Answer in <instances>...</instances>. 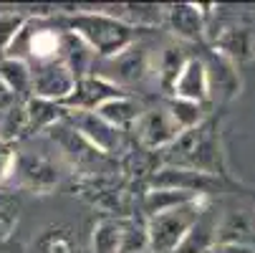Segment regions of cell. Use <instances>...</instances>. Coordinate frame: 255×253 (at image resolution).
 Instances as JSON below:
<instances>
[{
	"instance_id": "52a82bcc",
	"label": "cell",
	"mask_w": 255,
	"mask_h": 253,
	"mask_svg": "<svg viewBox=\"0 0 255 253\" xmlns=\"http://www.w3.org/2000/svg\"><path fill=\"white\" fill-rule=\"evenodd\" d=\"M119 96H127V91L122 86L104 79L101 74H89V76L79 79L74 94H71V99L63 106L68 112H99L104 104L114 101Z\"/></svg>"
},
{
	"instance_id": "ffe728a7",
	"label": "cell",
	"mask_w": 255,
	"mask_h": 253,
	"mask_svg": "<svg viewBox=\"0 0 255 253\" xmlns=\"http://www.w3.org/2000/svg\"><path fill=\"white\" fill-rule=\"evenodd\" d=\"M76 233L66 223H51L33 238L30 253H76Z\"/></svg>"
},
{
	"instance_id": "d4e9b609",
	"label": "cell",
	"mask_w": 255,
	"mask_h": 253,
	"mask_svg": "<svg viewBox=\"0 0 255 253\" xmlns=\"http://www.w3.org/2000/svg\"><path fill=\"white\" fill-rule=\"evenodd\" d=\"M28 134H30V124H28V114H25V104L15 101L0 114V139L15 144L18 139H23Z\"/></svg>"
},
{
	"instance_id": "8992f818",
	"label": "cell",
	"mask_w": 255,
	"mask_h": 253,
	"mask_svg": "<svg viewBox=\"0 0 255 253\" xmlns=\"http://www.w3.org/2000/svg\"><path fill=\"white\" fill-rule=\"evenodd\" d=\"M33 68V96L48 99L56 104H66L74 94L79 79L63 61H51V63H38Z\"/></svg>"
},
{
	"instance_id": "5b68a950",
	"label": "cell",
	"mask_w": 255,
	"mask_h": 253,
	"mask_svg": "<svg viewBox=\"0 0 255 253\" xmlns=\"http://www.w3.org/2000/svg\"><path fill=\"white\" fill-rule=\"evenodd\" d=\"M157 63L152 61V53L144 43H131L127 51H122L119 56L109 58L106 68H104V79L114 81L117 86L127 89V86H136L141 81H147V76L152 74V68Z\"/></svg>"
},
{
	"instance_id": "4316f807",
	"label": "cell",
	"mask_w": 255,
	"mask_h": 253,
	"mask_svg": "<svg viewBox=\"0 0 255 253\" xmlns=\"http://www.w3.org/2000/svg\"><path fill=\"white\" fill-rule=\"evenodd\" d=\"M169 114L174 117V122L182 127V132H190L200 124H205V114H202V104L195 101H185V99H174L169 101Z\"/></svg>"
},
{
	"instance_id": "cb8c5ba5",
	"label": "cell",
	"mask_w": 255,
	"mask_h": 253,
	"mask_svg": "<svg viewBox=\"0 0 255 253\" xmlns=\"http://www.w3.org/2000/svg\"><path fill=\"white\" fill-rule=\"evenodd\" d=\"M99 114H101L109 124H112V127H117L119 132H124V129H129V127H136L144 112H141V106L127 94V96H119V99H114V101L104 104L101 109H99Z\"/></svg>"
},
{
	"instance_id": "d6986e66",
	"label": "cell",
	"mask_w": 255,
	"mask_h": 253,
	"mask_svg": "<svg viewBox=\"0 0 255 253\" xmlns=\"http://www.w3.org/2000/svg\"><path fill=\"white\" fill-rule=\"evenodd\" d=\"M94 253H127L129 246V221L104 218L94 228Z\"/></svg>"
},
{
	"instance_id": "277c9868",
	"label": "cell",
	"mask_w": 255,
	"mask_h": 253,
	"mask_svg": "<svg viewBox=\"0 0 255 253\" xmlns=\"http://www.w3.org/2000/svg\"><path fill=\"white\" fill-rule=\"evenodd\" d=\"M10 180L20 190H28L35 195H48L61 183V170L51 157L41 152H18Z\"/></svg>"
},
{
	"instance_id": "6da1fadb",
	"label": "cell",
	"mask_w": 255,
	"mask_h": 253,
	"mask_svg": "<svg viewBox=\"0 0 255 253\" xmlns=\"http://www.w3.org/2000/svg\"><path fill=\"white\" fill-rule=\"evenodd\" d=\"M66 30L76 33L79 38L104 61L119 56L134 43V28L122 23L119 18L109 15L104 8L99 10H71L66 18Z\"/></svg>"
},
{
	"instance_id": "1f68e13d",
	"label": "cell",
	"mask_w": 255,
	"mask_h": 253,
	"mask_svg": "<svg viewBox=\"0 0 255 253\" xmlns=\"http://www.w3.org/2000/svg\"><path fill=\"white\" fill-rule=\"evenodd\" d=\"M10 104H15V99H13V94H10V91L5 89V84L0 81V114H3V112L8 109Z\"/></svg>"
},
{
	"instance_id": "7402d4cb",
	"label": "cell",
	"mask_w": 255,
	"mask_h": 253,
	"mask_svg": "<svg viewBox=\"0 0 255 253\" xmlns=\"http://www.w3.org/2000/svg\"><path fill=\"white\" fill-rule=\"evenodd\" d=\"M192 56L185 53V48H182L179 43H169L162 48L159 58H157V76H159V86L167 89L172 94L177 79L182 76V71H185V66L190 63Z\"/></svg>"
},
{
	"instance_id": "5bb4252c",
	"label": "cell",
	"mask_w": 255,
	"mask_h": 253,
	"mask_svg": "<svg viewBox=\"0 0 255 253\" xmlns=\"http://www.w3.org/2000/svg\"><path fill=\"white\" fill-rule=\"evenodd\" d=\"M174 99H185V101H195V104H205L210 99V81H207V68H205V58L192 56L190 63L185 66L182 76L177 79L174 89H172Z\"/></svg>"
},
{
	"instance_id": "44dd1931",
	"label": "cell",
	"mask_w": 255,
	"mask_h": 253,
	"mask_svg": "<svg viewBox=\"0 0 255 253\" xmlns=\"http://www.w3.org/2000/svg\"><path fill=\"white\" fill-rule=\"evenodd\" d=\"M25 114H28V124L30 132H48L51 127H56L58 122H63L68 117V109L63 104L48 101V99H38V96H30L25 101Z\"/></svg>"
},
{
	"instance_id": "7c38bea8",
	"label": "cell",
	"mask_w": 255,
	"mask_h": 253,
	"mask_svg": "<svg viewBox=\"0 0 255 253\" xmlns=\"http://www.w3.org/2000/svg\"><path fill=\"white\" fill-rule=\"evenodd\" d=\"M205 68H207V81H210V99L228 101L240 94L238 66L233 61H228L223 53L210 51L205 56Z\"/></svg>"
},
{
	"instance_id": "3957f363",
	"label": "cell",
	"mask_w": 255,
	"mask_h": 253,
	"mask_svg": "<svg viewBox=\"0 0 255 253\" xmlns=\"http://www.w3.org/2000/svg\"><path fill=\"white\" fill-rule=\"evenodd\" d=\"M207 198L192 200L187 205H179L169 213L154 215L147 218V238H149V251L152 253H177V248L182 246V241L187 238V233L192 231V226L197 223L202 208L207 205Z\"/></svg>"
},
{
	"instance_id": "7a4b0ae2",
	"label": "cell",
	"mask_w": 255,
	"mask_h": 253,
	"mask_svg": "<svg viewBox=\"0 0 255 253\" xmlns=\"http://www.w3.org/2000/svg\"><path fill=\"white\" fill-rule=\"evenodd\" d=\"M167 165L190 167L205 175H220L223 167V152H220V134H217L212 122H205L190 132H182V137L164 150Z\"/></svg>"
},
{
	"instance_id": "9c48e42d",
	"label": "cell",
	"mask_w": 255,
	"mask_h": 253,
	"mask_svg": "<svg viewBox=\"0 0 255 253\" xmlns=\"http://www.w3.org/2000/svg\"><path fill=\"white\" fill-rule=\"evenodd\" d=\"M215 185H220L215 175H205V172H197L190 167H177V165H164L154 170L152 175V188L182 190V193H192L197 198H207Z\"/></svg>"
},
{
	"instance_id": "f1b7e54d",
	"label": "cell",
	"mask_w": 255,
	"mask_h": 253,
	"mask_svg": "<svg viewBox=\"0 0 255 253\" xmlns=\"http://www.w3.org/2000/svg\"><path fill=\"white\" fill-rule=\"evenodd\" d=\"M28 15L20 13V10H5V13H0V58H5L13 41H15V35L20 33V28L25 25Z\"/></svg>"
},
{
	"instance_id": "484cf974",
	"label": "cell",
	"mask_w": 255,
	"mask_h": 253,
	"mask_svg": "<svg viewBox=\"0 0 255 253\" xmlns=\"http://www.w3.org/2000/svg\"><path fill=\"white\" fill-rule=\"evenodd\" d=\"M253 236V223L248 218V213H228L220 221V231H217V243H240L248 246V238Z\"/></svg>"
},
{
	"instance_id": "e0dca14e",
	"label": "cell",
	"mask_w": 255,
	"mask_h": 253,
	"mask_svg": "<svg viewBox=\"0 0 255 253\" xmlns=\"http://www.w3.org/2000/svg\"><path fill=\"white\" fill-rule=\"evenodd\" d=\"M0 81L13 94L15 101H28L33 96V68L20 58H0Z\"/></svg>"
},
{
	"instance_id": "2e32d148",
	"label": "cell",
	"mask_w": 255,
	"mask_h": 253,
	"mask_svg": "<svg viewBox=\"0 0 255 253\" xmlns=\"http://www.w3.org/2000/svg\"><path fill=\"white\" fill-rule=\"evenodd\" d=\"M109 15L119 18L129 28H157L167 23V5L154 3H124V5H104Z\"/></svg>"
},
{
	"instance_id": "4fadbf2b",
	"label": "cell",
	"mask_w": 255,
	"mask_h": 253,
	"mask_svg": "<svg viewBox=\"0 0 255 253\" xmlns=\"http://www.w3.org/2000/svg\"><path fill=\"white\" fill-rule=\"evenodd\" d=\"M48 137L63 150L66 157L74 160V165H89V162H94V160L101 155L99 150L91 147V144L86 142V137H84L74 124H71L68 119H63V122H58L56 127H51V129H48Z\"/></svg>"
},
{
	"instance_id": "30bf717a",
	"label": "cell",
	"mask_w": 255,
	"mask_h": 253,
	"mask_svg": "<svg viewBox=\"0 0 255 253\" xmlns=\"http://www.w3.org/2000/svg\"><path fill=\"white\" fill-rule=\"evenodd\" d=\"M66 119L74 124L86 137V142L91 144L94 150H99L101 155H114L119 150L122 132L109 124L99 112H68Z\"/></svg>"
},
{
	"instance_id": "ac0fdd59",
	"label": "cell",
	"mask_w": 255,
	"mask_h": 253,
	"mask_svg": "<svg viewBox=\"0 0 255 253\" xmlns=\"http://www.w3.org/2000/svg\"><path fill=\"white\" fill-rule=\"evenodd\" d=\"M215 51L223 53L228 61L235 66L245 63L255 53V38L250 28H225L220 35L215 38Z\"/></svg>"
},
{
	"instance_id": "83f0119b",
	"label": "cell",
	"mask_w": 255,
	"mask_h": 253,
	"mask_svg": "<svg viewBox=\"0 0 255 253\" xmlns=\"http://www.w3.org/2000/svg\"><path fill=\"white\" fill-rule=\"evenodd\" d=\"M18 221H20V200L8 190H0V243H5L13 236Z\"/></svg>"
},
{
	"instance_id": "f546056e",
	"label": "cell",
	"mask_w": 255,
	"mask_h": 253,
	"mask_svg": "<svg viewBox=\"0 0 255 253\" xmlns=\"http://www.w3.org/2000/svg\"><path fill=\"white\" fill-rule=\"evenodd\" d=\"M15 157H18L15 144H10V142H5V139H0V188H3L8 180L13 177Z\"/></svg>"
},
{
	"instance_id": "9a60e30c",
	"label": "cell",
	"mask_w": 255,
	"mask_h": 253,
	"mask_svg": "<svg viewBox=\"0 0 255 253\" xmlns=\"http://www.w3.org/2000/svg\"><path fill=\"white\" fill-rule=\"evenodd\" d=\"M217 231H220V215L215 213L212 203H207L187 238L177 248V253H207L217 243Z\"/></svg>"
},
{
	"instance_id": "4dcf8cb0",
	"label": "cell",
	"mask_w": 255,
	"mask_h": 253,
	"mask_svg": "<svg viewBox=\"0 0 255 253\" xmlns=\"http://www.w3.org/2000/svg\"><path fill=\"white\" fill-rule=\"evenodd\" d=\"M207 253H253V248L240 243H215Z\"/></svg>"
},
{
	"instance_id": "8fae6325",
	"label": "cell",
	"mask_w": 255,
	"mask_h": 253,
	"mask_svg": "<svg viewBox=\"0 0 255 253\" xmlns=\"http://www.w3.org/2000/svg\"><path fill=\"white\" fill-rule=\"evenodd\" d=\"M167 25L172 35L182 43H200L207 25V10L197 3H174L167 5Z\"/></svg>"
},
{
	"instance_id": "ba28073f",
	"label": "cell",
	"mask_w": 255,
	"mask_h": 253,
	"mask_svg": "<svg viewBox=\"0 0 255 253\" xmlns=\"http://www.w3.org/2000/svg\"><path fill=\"white\" fill-rule=\"evenodd\" d=\"M139 142L147 150H169L172 144L182 137V127L174 122L169 109H147L136 124Z\"/></svg>"
},
{
	"instance_id": "603a6c76",
	"label": "cell",
	"mask_w": 255,
	"mask_h": 253,
	"mask_svg": "<svg viewBox=\"0 0 255 253\" xmlns=\"http://www.w3.org/2000/svg\"><path fill=\"white\" fill-rule=\"evenodd\" d=\"M192 200H200L192 193H182V190H169V188H149V193L144 195L141 208L147 213V218H154V215L169 213L179 205H187Z\"/></svg>"
}]
</instances>
